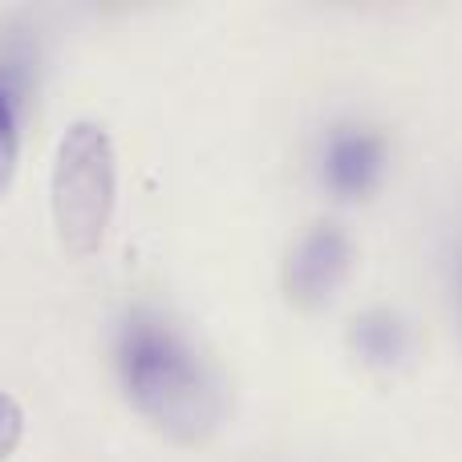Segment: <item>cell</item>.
I'll return each mask as SVG.
<instances>
[{"label": "cell", "instance_id": "6", "mask_svg": "<svg viewBox=\"0 0 462 462\" xmlns=\"http://www.w3.org/2000/svg\"><path fill=\"white\" fill-rule=\"evenodd\" d=\"M21 94L24 81L0 73V195H8L21 162Z\"/></svg>", "mask_w": 462, "mask_h": 462}, {"label": "cell", "instance_id": "1", "mask_svg": "<svg viewBox=\"0 0 462 462\" xmlns=\"http://www.w3.org/2000/svg\"><path fill=\"white\" fill-rule=\"evenodd\" d=\"M114 374L130 406L179 442H199L224 422L227 390L216 361L171 312L134 304L114 325Z\"/></svg>", "mask_w": 462, "mask_h": 462}, {"label": "cell", "instance_id": "2", "mask_svg": "<svg viewBox=\"0 0 462 462\" xmlns=\"http://www.w3.org/2000/svg\"><path fill=\"white\" fill-rule=\"evenodd\" d=\"M118 203V159L102 122L78 118L65 126L49 171V208L57 239L69 255H94Z\"/></svg>", "mask_w": 462, "mask_h": 462}, {"label": "cell", "instance_id": "8", "mask_svg": "<svg viewBox=\"0 0 462 462\" xmlns=\"http://www.w3.org/2000/svg\"><path fill=\"white\" fill-rule=\"evenodd\" d=\"M458 304H462V252H458Z\"/></svg>", "mask_w": 462, "mask_h": 462}, {"label": "cell", "instance_id": "5", "mask_svg": "<svg viewBox=\"0 0 462 462\" xmlns=\"http://www.w3.org/2000/svg\"><path fill=\"white\" fill-rule=\"evenodd\" d=\"M349 349L365 361L369 369H402L418 349L414 325L390 304L357 312L349 320Z\"/></svg>", "mask_w": 462, "mask_h": 462}, {"label": "cell", "instance_id": "4", "mask_svg": "<svg viewBox=\"0 0 462 462\" xmlns=\"http://www.w3.org/2000/svg\"><path fill=\"white\" fill-rule=\"evenodd\" d=\"M353 260H357V247L349 231L337 219H317L288 244L280 260V288L296 309H320L349 280Z\"/></svg>", "mask_w": 462, "mask_h": 462}, {"label": "cell", "instance_id": "3", "mask_svg": "<svg viewBox=\"0 0 462 462\" xmlns=\"http://www.w3.org/2000/svg\"><path fill=\"white\" fill-rule=\"evenodd\" d=\"M312 167L328 195L337 199H365L382 187L390 171V138L365 118H337L320 130Z\"/></svg>", "mask_w": 462, "mask_h": 462}, {"label": "cell", "instance_id": "7", "mask_svg": "<svg viewBox=\"0 0 462 462\" xmlns=\"http://www.w3.org/2000/svg\"><path fill=\"white\" fill-rule=\"evenodd\" d=\"M21 434H24V410L16 406L13 393L0 390V462H5L16 450Z\"/></svg>", "mask_w": 462, "mask_h": 462}]
</instances>
